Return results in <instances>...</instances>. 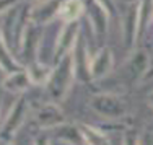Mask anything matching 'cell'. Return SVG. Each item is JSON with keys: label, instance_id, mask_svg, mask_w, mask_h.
<instances>
[{"label": "cell", "instance_id": "cell-1", "mask_svg": "<svg viewBox=\"0 0 153 145\" xmlns=\"http://www.w3.org/2000/svg\"><path fill=\"white\" fill-rule=\"evenodd\" d=\"M31 7L33 3L21 0L18 5L10 8L3 15V21L0 26V34L3 36L5 42L13 52H21L25 41V34L31 23Z\"/></svg>", "mask_w": 153, "mask_h": 145}, {"label": "cell", "instance_id": "cell-2", "mask_svg": "<svg viewBox=\"0 0 153 145\" xmlns=\"http://www.w3.org/2000/svg\"><path fill=\"white\" fill-rule=\"evenodd\" d=\"M75 65H74V57L67 56L62 60H59L52 67V74H51L49 82L46 83V91L47 96L52 103H60L65 100L72 88V83L75 80Z\"/></svg>", "mask_w": 153, "mask_h": 145}, {"label": "cell", "instance_id": "cell-3", "mask_svg": "<svg viewBox=\"0 0 153 145\" xmlns=\"http://www.w3.org/2000/svg\"><path fill=\"white\" fill-rule=\"evenodd\" d=\"M150 68V57L143 49H137L130 57L122 64L117 72V80L124 86H134L142 80H145Z\"/></svg>", "mask_w": 153, "mask_h": 145}, {"label": "cell", "instance_id": "cell-4", "mask_svg": "<svg viewBox=\"0 0 153 145\" xmlns=\"http://www.w3.org/2000/svg\"><path fill=\"white\" fill-rule=\"evenodd\" d=\"M90 108L101 117L106 119H122L127 114V104L122 98L112 93H98L91 96L90 100Z\"/></svg>", "mask_w": 153, "mask_h": 145}, {"label": "cell", "instance_id": "cell-5", "mask_svg": "<svg viewBox=\"0 0 153 145\" xmlns=\"http://www.w3.org/2000/svg\"><path fill=\"white\" fill-rule=\"evenodd\" d=\"M80 34H82V25L80 21H74V23H65L64 28L60 30L59 36H57L56 46L52 51V59L54 62H59L64 57L70 56L74 51L76 41H78Z\"/></svg>", "mask_w": 153, "mask_h": 145}, {"label": "cell", "instance_id": "cell-6", "mask_svg": "<svg viewBox=\"0 0 153 145\" xmlns=\"http://www.w3.org/2000/svg\"><path fill=\"white\" fill-rule=\"evenodd\" d=\"M26 114H28V101L25 96H20L12 106V109L8 111L5 121L0 126V139L12 142V139L16 135V132L23 126Z\"/></svg>", "mask_w": 153, "mask_h": 145}, {"label": "cell", "instance_id": "cell-7", "mask_svg": "<svg viewBox=\"0 0 153 145\" xmlns=\"http://www.w3.org/2000/svg\"><path fill=\"white\" fill-rule=\"evenodd\" d=\"M122 41L127 51H132V48L138 41V0L127 3L122 15Z\"/></svg>", "mask_w": 153, "mask_h": 145}, {"label": "cell", "instance_id": "cell-8", "mask_svg": "<svg viewBox=\"0 0 153 145\" xmlns=\"http://www.w3.org/2000/svg\"><path fill=\"white\" fill-rule=\"evenodd\" d=\"M85 15L88 16L91 30L94 31L98 41H103L108 34V23H109V13L106 12L101 3H98L96 0H85Z\"/></svg>", "mask_w": 153, "mask_h": 145}, {"label": "cell", "instance_id": "cell-9", "mask_svg": "<svg viewBox=\"0 0 153 145\" xmlns=\"http://www.w3.org/2000/svg\"><path fill=\"white\" fill-rule=\"evenodd\" d=\"M112 67H114V54L108 46H103L94 56H91V62H90V75L91 80L98 82L106 78L111 74Z\"/></svg>", "mask_w": 153, "mask_h": 145}, {"label": "cell", "instance_id": "cell-10", "mask_svg": "<svg viewBox=\"0 0 153 145\" xmlns=\"http://www.w3.org/2000/svg\"><path fill=\"white\" fill-rule=\"evenodd\" d=\"M88 46H86V39L80 34L78 41H76L74 51H72V57H74V65H75V77L82 82H90L91 75H90V62H91V56L88 54Z\"/></svg>", "mask_w": 153, "mask_h": 145}, {"label": "cell", "instance_id": "cell-11", "mask_svg": "<svg viewBox=\"0 0 153 145\" xmlns=\"http://www.w3.org/2000/svg\"><path fill=\"white\" fill-rule=\"evenodd\" d=\"M36 122L41 129H57L65 124V114L57 103L49 101L36 111Z\"/></svg>", "mask_w": 153, "mask_h": 145}, {"label": "cell", "instance_id": "cell-12", "mask_svg": "<svg viewBox=\"0 0 153 145\" xmlns=\"http://www.w3.org/2000/svg\"><path fill=\"white\" fill-rule=\"evenodd\" d=\"M62 0H39V2L33 3L31 7V23L34 25H47L57 18Z\"/></svg>", "mask_w": 153, "mask_h": 145}, {"label": "cell", "instance_id": "cell-13", "mask_svg": "<svg viewBox=\"0 0 153 145\" xmlns=\"http://www.w3.org/2000/svg\"><path fill=\"white\" fill-rule=\"evenodd\" d=\"M33 85L31 83V78H30V74H28V68L21 67L15 72H10L3 77L2 80V86L10 93H15V95H21L25 93L28 88Z\"/></svg>", "mask_w": 153, "mask_h": 145}, {"label": "cell", "instance_id": "cell-14", "mask_svg": "<svg viewBox=\"0 0 153 145\" xmlns=\"http://www.w3.org/2000/svg\"><path fill=\"white\" fill-rule=\"evenodd\" d=\"M85 0H62L59 13H57V20L62 23H74L78 21L82 15H85Z\"/></svg>", "mask_w": 153, "mask_h": 145}, {"label": "cell", "instance_id": "cell-15", "mask_svg": "<svg viewBox=\"0 0 153 145\" xmlns=\"http://www.w3.org/2000/svg\"><path fill=\"white\" fill-rule=\"evenodd\" d=\"M21 67H23L21 62L15 59L13 51L8 48L3 36L0 34V70H3L5 74H10V72H15Z\"/></svg>", "mask_w": 153, "mask_h": 145}, {"label": "cell", "instance_id": "cell-16", "mask_svg": "<svg viewBox=\"0 0 153 145\" xmlns=\"http://www.w3.org/2000/svg\"><path fill=\"white\" fill-rule=\"evenodd\" d=\"M80 132H82V139L86 145H111V140L103 130L93 127L90 124H80Z\"/></svg>", "mask_w": 153, "mask_h": 145}, {"label": "cell", "instance_id": "cell-17", "mask_svg": "<svg viewBox=\"0 0 153 145\" xmlns=\"http://www.w3.org/2000/svg\"><path fill=\"white\" fill-rule=\"evenodd\" d=\"M28 74H30V78H31V83L33 85H44L49 82L51 78V74H52V67L46 65L42 60H36L28 65Z\"/></svg>", "mask_w": 153, "mask_h": 145}, {"label": "cell", "instance_id": "cell-18", "mask_svg": "<svg viewBox=\"0 0 153 145\" xmlns=\"http://www.w3.org/2000/svg\"><path fill=\"white\" fill-rule=\"evenodd\" d=\"M153 20V0H138V39L143 38Z\"/></svg>", "mask_w": 153, "mask_h": 145}, {"label": "cell", "instance_id": "cell-19", "mask_svg": "<svg viewBox=\"0 0 153 145\" xmlns=\"http://www.w3.org/2000/svg\"><path fill=\"white\" fill-rule=\"evenodd\" d=\"M122 145H140V137L135 130H127L124 134V140H122Z\"/></svg>", "mask_w": 153, "mask_h": 145}, {"label": "cell", "instance_id": "cell-20", "mask_svg": "<svg viewBox=\"0 0 153 145\" xmlns=\"http://www.w3.org/2000/svg\"><path fill=\"white\" fill-rule=\"evenodd\" d=\"M140 145H153V122L145 129V132L142 134Z\"/></svg>", "mask_w": 153, "mask_h": 145}, {"label": "cell", "instance_id": "cell-21", "mask_svg": "<svg viewBox=\"0 0 153 145\" xmlns=\"http://www.w3.org/2000/svg\"><path fill=\"white\" fill-rule=\"evenodd\" d=\"M21 0H0V15H5L10 8L18 5Z\"/></svg>", "mask_w": 153, "mask_h": 145}, {"label": "cell", "instance_id": "cell-22", "mask_svg": "<svg viewBox=\"0 0 153 145\" xmlns=\"http://www.w3.org/2000/svg\"><path fill=\"white\" fill-rule=\"evenodd\" d=\"M96 2L101 3V5L106 8V12H108L111 16H114L116 13H117V10H116V2H114V0H96Z\"/></svg>", "mask_w": 153, "mask_h": 145}, {"label": "cell", "instance_id": "cell-23", "mask_svg": "<svg viewBox=\"0 0 153 145\" xmlns=\"http://www.w3.org/2000/svg\"><path fill=\"white\" fill-rule=\"evenodd\" d=\"M33 145H51V142H49V139H47L46 135H39L38 139L34 140Z\"/></svg>", "mask_w": 153, "mask_h": 145}, {"label": "cell", "instance_id": "cell-24", "mask_svg": "<svg viewBox=\"0 0 153 145\" xmlns=\"http://www.w3.org/2000/svg\"><path fill=\"white\" fill-rule=\"evenodd\" d=\"M147 103L150 104V108H153V91L148 93V96H147Z\"/></svg>", "mask_w": 153, "mask_h": 145}, {"label": "cell", "instance_id": "cell-25", "mask_svg": "<svg viewBox=\"0 0 153 145\" xmlns=\"http://www.w3.org/2000/svg\"><path fill=\"white\" fill-rule=\"evenodd\" d=\"M0 145H12V142H10V140H2L0 139Z\"/></svg>", "mask_w": 153, "mask_h": 145}, {"label": "cell", "instance_id": "cell-26", "mask_svg": "<svg viewBox=\"0 0 153 145\" xmlns=\"http://www.w3.org/2000/svg\"><path fill=\"white\" fill-rule=\"evenodd\" d=\"M23 2H28V3H36V2H39V0H23Z\"/></svg>", "mask_w": 153, "mask_h": 145}, {"label": "cell", "instance_id": "cell-27", "mask_svg": "<svg viewBox=\"0 0 153 145\" xmlns=\"http://www.w3.org/2000/svg\"><path fill=\"white\" fill-rule=\"evenodd\" d=\"M0 108H2V98H0Z\"/></svg>", "mask_w": 153, "mask_h": 145}]
</instances>
